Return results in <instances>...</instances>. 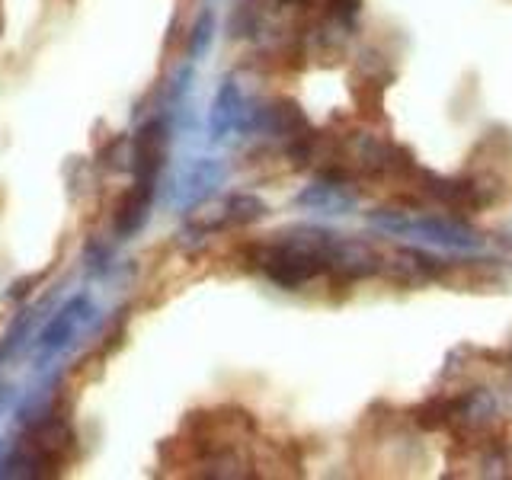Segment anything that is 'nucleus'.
I'll return each mask as SVG.
<instances>
[{
  "label": "nucleus",
  "instance_id": "nucleus-1",
  "mask_svg": "<svg viewBox=\"0 0 512 480\" xmlns=\"http://www.w3.org/2000/svg\"><path fill=\"white\" fill-rule=\"evenodd\" d=\"M164 157H167V125L154 119L141 128L132 141V173H135V186L151 189L160 170H164Z\"/></svg>",
  "mask_w": 512,
  "mask_h": 480
},
{
  "label": "nucleus",
  "instance_id": "nucleus-5",
  "mask_svg": "<svg viewBox=\"0 0 512 480\" xmlns=\"http://www.w3.org/2000/svg\"><path fill=\"white\" fill-rule=\"evenodd\" d=\"M362 13V0H327V23L352 29Z\"/></svg>",
  "mask_w": 512,
  "mask_h": 480
},
{
  "label": "nucleus",
  "instance_id": "nucleus-3",
  "mask_svg": "<svg viewBox=\"0 0 512 480\" xmlns=\"http://www.w3.org/2000/svg\"><path fill=\"white\" fill-rule=\"evenodd\" d=\"M458 394H432L410 410V423L423 432H448L455 420Z\"/></svg>",
  "mask_w": 512,
  "mask_h": 480
},
{
  "label": "nucleus",
  "instance_id": "nucleus-4",
  "mask_svg": "<svg viewBox=\"0 0 512 480\" xmlns=\"http://www.w3.org/2000/svg\"><path fill=\"white\" fill-rule=\"evenodd\" d=\"M266 215V205L256 196H231L221 205V218L212 228H240V224H253Z\"/></svg>",
  "mask_w": 512,
  "mask_h": 480
},
{
  "label": "nucleus",
  "instance_id": "nucleus-2",
  "mask_svg": "<svg viewBox=\"0 0 512 480\" xmlns=\"http://www.w3.org/2000/svg\"><path fill=\"white\" fill-rule=\"evenodd\" d=\"M260 125L266 128V132L279 135L285 141H292L304 132H311V122L308 116H304V109L295 103V100H272L266 109H260Z\"/></svg>",
  "mask_w": 512,
  "mask_h": 480
}]
</instances>
